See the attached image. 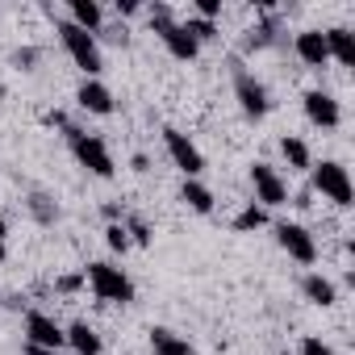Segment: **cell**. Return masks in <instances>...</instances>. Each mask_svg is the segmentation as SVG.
I'll list each match as a JSON object with an SVG mask.
<instances>
[{
    "instance_id": "obj_1",
    "label": "cell",
    "mask_w": 355,
    "mask_h": 355,
    "mask_svg": "<svg viewBox=\"0 0 355 355\" xmlns=\"http://www.w3.org/2000/svg\"><path fill=\"white\" fill-rule=\"evenodd\" d=\"M84 280L92 284V293L101 301H113V305H130L134 301V280L121 268H113V263H88Z\"/></svg>"
},
{
    "instance_id": "obj_2",
    "label": "cell",
    "mask_w": 355,
    "mask_h": 355,
    "mask_svg": "<svg viewBox=\"0 0 355 355\" xmlns=\"http://www.w3.org/2000/svg\"><path fill=\"white\" fill-rule=\"evenodd\" d=\"M67 142H71V155L80 159V167H84V171L101 175V180H109V175L117 171V167H113V155H109V146H105L96 134H84V130L67 125Z\"/></svg>"
},
{
    "instance_id": "obj_3",
    "label": "cell",
    "mask_w": 355,
    "mask_h": 355,
    "mask_svg": "<svg viewBox=\"0 0 355 355\" xmlns=\"http://www.w3.org/2000/svg\"><path fill=\"white\" fill-rule=\"evenodd\" d=\"M313 189H318L326 201L343 205V209L355 201V184H351V175H347V167H343V163H334V159H322V163L313 167Z\"/></svg>"
},
{
    "instance_id": "obj_4",
    "label": "cell",
    "mask_w": 355,
    "mask_h": 355,
    "mask_svg": "<svg viewBox=\"0 0 355 355\" xmlns=\"http://www.w3.org/2000/svg\"><path fill=\"white\" fill-rule=\"evenodd\" d=\"M59 34H63V46H67V55L76 59V67H80V71L96 76V71L105 67V63H101L96 34H88V30H80V26H71V21H59Z\"/></svg>"
},
{
    "instance_id": "obj_5",
    "label": "cell",
    "mask_w": 355,
    "mask_h": 355,
    "mask_svg": "<svg viewBox=\"0 0 355 355\" xmlns=\"http://www.w3.org/2000/svg\"><path fill=\"white\" fill-rule=\"evenodd\" d=\"M163 146H167L171 163L180 167L189 180H197V175L205 171V155L197 150V142H193L189 134H180V130H171V125H167V130H163Z\"/></svg>"
},
{
    "instance_id": "obj_6",
    "label": "cell",
    "mask_w": 355,
    "mask_h": 355,
    "mask_svg": "<svg viewBox=\"0 0 355 355\" xmlns=\"http://www.w3.org/2000/svg\"><path fill=\"white\" fill-rule=\"evenodd\" d=\"M251 184H255V201H259V209H276V205L288 201V184L280 180V171L268 167V163H255V167H251Z\"/></svg>"
},
{
    "instance_id": "obj_7",
    "label": "cell",
    "mask_w": 355,
    "mask_h": 355,
    "mask_svg": "<svg viewBox=\"0 0 355 355\" xmlns=\"http://www.w3.org/2000/svg\"><path fill=\"white\" fill-rule=\"evenodd\" d=\"M234 96H239V105H243L247 117H268V109H272L268 88H263L251 71H239V76H234Z\"/></svg>"
},
{
    "instance_id": "obj_8",
    "label": "cell",
    "mask_w": 355,
    "mask_h": 355,
    "mask_svg": "<svg viewBox=\"0 0 355 355\" xmlns=\"http://www.w3.org/2000/svg\"><path fill=\"white\" fill-rule=\"evenodd\" d=\"M276 239H280V247H284L297 263H313V259H318V243H313V234H309L305 226L280 222V226H276Z\"/></svg>"
},
{
    "instance_id": "obj_9",
    "label": "cell",
    "mask_w": 355,
    "mask_h": 355,
    "mask_svg": "<svg viewBox=\"0 0 355 355\" xmlns=\"http://www.w3.org/2000/svg\"><path fill=\"white\" fill-rule=\"evenodd\" d=\"M26 338H30V347H46V351H59L63 343H67V330L55 322V318H46V313H30L26 318Z\"/></svg>"
},
{
    "instance_id": "obj_10",
    "label": "cell",
    "mask_w": 355,
    "mask_h": 355,
    "mask_svg": "<svg viewBox=\"0 0 355 355\" xmlns=\"http://www.w3.org/2000/svg\"><path fill=\"white\" fill-rule=\"evenodd\" d=\"M155 34L163 38V46H167V55H171V59H180V63H193V59L201 55V46L193 42V34H189V30H184L180 21H167V26H159Z\"/></svg>"
},
{
    "instance_id": "obj_11",
    "label": "cell",
    "mask_w": 355,
    "mask_h": 355,
    "mask_svg": "<svg viewBox=\"0 0 355 355\" xmlns=\"http://www.w3.org/2000/svg\"><path fill=\"white\" fill-rule=\"evenodd\" d=\"M305 117L313 121V125H322V130H334L338 121H343V109H338V101L330 96V92H305Z\"/></svg>"
},
{
    "instance_id": "obj_12",
    "label": "cell",
    "mask_w": 355,
    "mask_h": 355,
    "mask_svg": "<svg viewBox=\"0 0 355 355\" xmlns=\"http://www.w3.org/2000/svg\"><path fill=\"white\" fill-rule=\"evenodd\" d=\"M76 101H80V109H88V113H96V117H109V113H113V92H109L105 84H96V80H84L80 92H76Z\"/></svg>"
},
{
    "instance_id": "obj_13",
    "label": "cell",
    "mask_w": 355,
    "mask_h": 355,
    "mask_svg": "<svg viewBox=\"0 0 355 355\" xmlns=\"http://www.w3.org/2000/svg\"><path fill=\"white\" fill-rule=\"evenodd\" d=\"M297 59L305 63V67H322L330 55H326V38H322V30H301L297 34Z\"/></svg>"
},
{
    "instance_id": "obj_14",
    "label": "cell",
    "mask_w": 355,
    "mask_h": 355,
    "mask_svg": "<svg viewBox=\"0 0 355 355\" xmlns=\"http://www.w3.org/2000/svg\"><path fill=\"white\" fill-rule=\"evenodd\" d=\"M150 351L155 355H197L189 338H180L175 330H167V326H155L150 330Z\"/></svg>"
},
{
    "instance_id": "obj_15",
    "label": "cell",
    "mask_w": 355,
    "mask_h": 355,
    "mask_svg": "<svg viewBox=\"0 0 355 355\" xmlns=\"http://www.w3.org/2000/svg\"><path fill=\"white\" fill-rule=\"evenodd\" d=\"M322 38H326V55H330V59H338L343 67H351V63H355V38H351V30L334 26V30H326Z\"/></svg>"
},
{
    "instance_id": "obj_16",
    "label": "cell",
    "mask_w": 355,
    "mask_h": 355,
    "mask_svg": "<svg viewBox=\"0 0 355 355\" xmlns=\"http://www.w3.org/2000/svg\"><path fill=\"white\" fill-rule=\"evenodd\" d=\"M101 21H105V9L96 5V0H71V26H80V30L96 34V30H101Z\"/></svg>"
},
{
    "instance_id": "obj_17",
    "label": "cell",
    "mask_w": 355,
    "mask_h": 355,
    "mask_svg": "<svg viewBox=\"0 0 355 355\" xmlns=\"http://www.w3.org/2000/svg\"><path fill=\"white\" fill-rule=\"evenodd\" d=\"M301 288H305V297H309L313 305H322V309H330V305H334V297H338V293H334V284H330L322 272H309V276L301 280Z\"/></svg>"
},
{
    "instance_id": "obj_18",
    "label": "cell",
    "mask_w": 355,
    "mask_h": 355,
    "mask_svg": "<svg viewBox=\"0 0 355 355\" xmlns=\"http://www.w3.org/2000/svg\"><path fill=\"white\" fill-rule=\"evenodd\" d=\"M67 343L76 347V355H101V338H96V330H92L88 322L67 326Z\"/></svg>"
},
{
    "instance_id": "obj_19",
    "label": "cell",
    "mask_w": 355,
    "mask_h": 355,
    "mask_svg": "<svg viewBox=\"0 0 355 355\" xmlns=\"http://www.w3.org/2000/svg\"><path fill=\"white\" fill-rule=\"evenodd\" d=\"M180 201H184L189 209H197V214H214V193H209L205 184H197V180H184Z\"/></svg>"
},
{
    "instance_id": "obj_20",
    "label": "cell",
    "mask_w": 355,
    "mask_h": 355,
    "mask_svg": "<svg viewBox=\"0 0 355 355\" xmlns=\"http://www.w3.org/2000/svg\"><path fill=\"white\" fill-rule=\"evenodd\" d=\"M280 150H284V159H288V167H293V171H305V167H313V159H309V146H305L301 138H293V134H288V138L280 142Z\"/></svg>"
},
{
    "instance_id": "obj_21",
    "label": "cell",
    "mask_w": 355,
    "mask_h": 355,
    "mask_svg": "<svg viewBox=\"0 0 355 355\" xmlns=\"http://www.w3.org/2000/svg\"><path fill=\"white\" fill-rule=\"evenodd\" d=\"M263 222H268V209H259V205L251 201V205H247V209L234 218V230H259Z\"/></svg>"
},
{
    "instance_id": "obj_22",
    "label": "cell",
    "mask_w": 355,
    "mask_h": 355,
    "mask_svg": "<svg viewBox=\"0 0 355 355\" xmlns=\"http://www.w3.org/2000/svg\"><path fill=\"white\" fill-rule=\"evenodd\" d=\"M189 34H193V42L201 46V42H209V38H218V26L214 21H201V17H189V21H180Z\"/></svg>"
},
{
    "instance_id": "obj_23",
    "label": "cell",
    "mask_w": 355,
    "mask_h": 355,
    "mask_svg": "<svg viewBox=\"0 0 355 355\" xmlns=\"http://www.w3.org/2000/svg\"><path fill=\"white\" fill-rule=\"evenodd\" d=\"M121 226H125L130 243H138V247H146V243H150V226H146L142 218H130V222H121Z\"/></svg>"
},
{
    "instance_id": "obj_24",
    "label": "cell",
    "mask_w": 355,
    "mask_h": 355,
    "mask_svg": "<svg viewBox=\"0 0 355 355\" xmlns=\"http://www.w3.org/2000/svg\"><path fill=\"white\" fill-rule=\"evenodd\" d=\"M105 243H109V247H113V251H130V247H134V243H130V234H125V226H121V222H113V226H109V230H105Z\"/></svg>"
},
{
    "instance_id": "obj_25",
    "label": "cell",
    "mask_w": 355,
    "mask_h": 355,
    "mask_svg": "<svg viewBox=\"0 0 355 355\" xmlns=\"http://www.w3.org/2000/svg\"><path fill=\"white\" fill-rule=\"evenodd\" d=\"M30 209H34V218H38V222H55V218H59V209H55V205H51V201L42 197V193H34Z\"/></svg>"
},
{
    "instance_id": "obj_26",
    "label": "cell",
    "mask_w": 355,
    "mask_h": 355,
    "mask_svg": "<svg viewBox=\"0 0 355 355\" xmlns=\"http://www.w3.org/2000/svg\"><path fill=\"white\" fill-rule=\"evenodd\" d=\"M222 13V0H197V17L201 21H214Z\"/></svg>"
},
{
    "instance_id": "obj_27",
    "label": "cell",
    "mask_w": 355,
    "mask_h": 355,
    "mask_svg": "<svg viewBox=\"0 0 355 355\" xmlns=\"http://www.w3.org/2000/svg\"><path fill=\"white\" fill-rule=\"evenodd\" d=\"M301 355H334V347H326L322 338H305L301 343Z\"/></svg>"
},
{
    "instance_id": "obj_28",
    "label": "cell",
    "mask_w": 355,
    "mask_h": 355,
    "mask_svg": "<svg viewBox=\"0 0 355 355\" xmlns=\"http://www.w3.org/2000/svg\"><path fill=\"white\" fill-rule=\"evenodd\" d=\"M80 284H84V272H76V276H59V284H55V288H59V293H76Z\"/></svg>"
},
{
    "instance_id": "obj_29",
    "label": "cell",
    "mask_w": 355,
    "mask_h": 355,
    "mask_svg": "<svg viewBox=\"0 0 355 355\" xmlns=\"http://www.w3.org/2000/svg\"><path fill=\"white\" fill-rule=\"evenodd\" d=\"M117 13H121V17H134V13H138V0H117Z\"/></svg>"
},
{
    "instance_id": "obj_30",
    "label": "cell",
    "mask_w": 355,
    "mask_h": 355,
    "mask_svg": "<svg viewBox=\"0 0 355 355\" xmlns=\"http://www.w3.org/2000/svg\"><path fill=\"white\" fill-rule=\"evenodd\" d=\"M5 239H9V226H5V218H0V259L9 255V243H5Z\"/></svg>"
},
{
    "instance_id": "obj_31",
    "label": "cell",
    "mask_w": 355,
    "mask_h": 355,
    "mask_svg": "<svg viewBox=\"0 0 355 355\" xmlns=\"http://www.w3.org/2000/svg\"><path fill=\"white\" fill-rule=\"evenodd\" d=\"M26 355H59V351H46V347H30L26 343Z\"/></svg>"
},
{
    "instance_id": "obj_32",
    "label": "cell",
    "mask_w": 355,
    "mask_h": 355,
    "mask_svg": "<svg viewBox=\"0 0 355 355\" xmlns=\"http://www.w3.org/2000/svg\"><path fill=\"white\" fill-rule=\"evenodd\" d=\"M0 101H5V80H0Z\"/></svg>"
},
{
    "instance_id": "obj_33",
    "label": "cell",
    "mask_w": 355,
    "mask_h": 355,
    "mask_svg": "<svg viewBox=\"0 0 355 355\" xmlns=\"http://www.w3.org/2000/svg\"><path fill=\"white\" fill-rule=\"evenodd\" d=\"M284 355H293V351H284Z\"/></svg>"
}]
</instances>
